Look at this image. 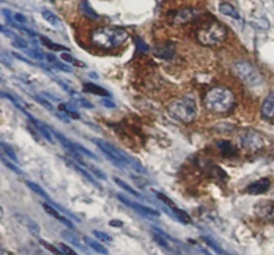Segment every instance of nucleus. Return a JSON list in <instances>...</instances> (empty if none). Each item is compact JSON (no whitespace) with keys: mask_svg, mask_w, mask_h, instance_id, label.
<instances>
[{"mask_svg":"<svg viewBox=\"0 0 274 255\" xmlns=\"http://www.w3.org/2000/svg\"><path fill=\"white\" fill-rule=\"evenodd\" d=\"M219 11H221L223 15H226V16H230V18L233 19H239V15L238 12H237L236 7L232 6L230 3H228V2H223V3L219 4Z\"/></svg>","mask_w":274,"mask_h":255,"instance_id":"25","label":"nucleus"},{"mask_svg":"<svg viewBox=\"0 0 274 255\" xmlns=\"http://www.w3.org/2000/svg\"><path fill=\"white\" fill-rule=\"evenodd\" d=\"M200 16V11L197 8L193 7H185L181 8L176 12V15L172 16V21L176 23V24H187V23H191L195 19Z\"/></svg>","mask_w":274,"mask_h":255,"instance_id":"9","label":"nucleus"},{"mask_svg":"<svg viewBox=\"0 0 274 255\" xmlns=\"http://www.w3.org/2000/svg\"><path fill=\"white\" fill-rule=\"evenodd\" d=\"M114 182H115V183L118 184V186H119L120 188H123L124 191H127V192H129V194L133 195V196H135V198H138V199H142V195L139 194V192H138L137 190H135V188L131 187L130 184H127L126 182L122 181L120 178H116L115 177V178H114Z\"/></svg>","mask_w":274,"mask_h":255,"instance_id":"27","label":"nucleus"},{"mask_svg":"<svg viewBox=\"0 0 274 255\" xmlns=\"http://www.w3.org/2000/svg\"><path fill=\"white\" fill-rule=\"evenodd\" d=\"M137 46H138V48L142 51V52H148V51H150V48H148L147 44H146V43H144L142 39H139V38L137 39Z\"/></svg>","mask_w":274,"mask_h":255,"instance_id":"43","label":"nucleus"},{"mask_svg":"<svg viewBox=\"0 0 274 255\" xmlns=\"http://www.w3.org/2000/svg\"><path fill=\"white\" fill-rule=\"evenodd\" d=\"M213 130L219 134H233V132L237 131V126L233 123H229V122H221V123H217L213 126Z\"/></svg>","mask_w":274,"mask_h":255,"instance_id":"22","label":"nucleus"},{"mask_svg":"<svg viewBox=\"0 0 274 255\" xmlns=\"http://www.w3.org/2000/svg\"><path fill=\"white\" fill-rule=\"evenodd\" d=\"M204 106L211 114H228L236 106V95L226 86L213 87L205 95Z\"/></svg>","mask_w":274,"mask_h":255,"instance_id":"3","label":"nucleus"},{"mask_svg":"<svg viewBox=\"0 0 274 255\" xmlns=\"http://www.w3.org/2000/svg\"><path fill=\"white\" fill-rule=\"evenodd\" d=\"M201 251H202V252H205V254H206V255H210V254H209L208 251H206V250H201Z\"/></svg>","mask_w":274,"mask_h":255,"instance_id":"47","label":"nucleus"},{"mask_svg":"<svg viewBox=\"0 0 274 255\" xmlns=\"http://www.w3.org/2000/svg\"><path fill=\"white\" fill-rule=\"evenodd\" d=\"M42 206H43V209L46 210V213L48 214L49 216H53V218L58 219L59 222L64 223L67 227H68V229H71V230H74V229H75L74 223H72V222H71V220L68 219V218H67V216L64 215V214H60L59 213L60 210H58L57 207H54V206L51 205V203H42Z\"/></svg>","mask_w":274,"mask_h":255,"instance_id":"13","label":"nucleus"},{"mask_svg":"<svg viewBox=\"0 0 274 255\" xmlns=\"http://www.w3.org/2000/svg\"><path fill=\"white\" fill-rule=\"evenodd\" d=\"M58 246H59L60 250H62V251H63L66 255H78L77 252H75L74 250H72V248L70 247V246L64 245V243H59V245H58Z\"/></svg>","mask_w":274,"mask_h":255,"instance_id":"42","label":"nucleus"},{"mask_svg":"<svg viewBox=\"0 0 274 255\" xmlns=\"http://www.w3.org/2000/svg\"><path fill=\"white\" fill-rule=\"evenodd\" d=\"M83 90L88 94H94L96 96H105V98H110V92L106 89H103L102 86H96L94 83H83Z\"/></svg>","mask_w":274,"mask_h":255,"instance_id":"18","label":"nucleus"},{"mask_svg":"<svg viewBox=\"0 0 274 255\" xmlns=\"http://www.w3.org/2000/svg\"><path fill=\"white\" fill-rule=\"evenodd\" d=\"M24 220L26 222H27V226H29V229H30V231H31L32 234L34 235H36V237H38L39 235V233H40V229H39V226L38 224H36V222H34V220H31V219H27V218H24Z\"/></svg>","mask_w":274,"mask_h":255,"instance_id":"40","label":"nucleus"},{"mask_svg":"<svg viewBox=\"0 0 274 255\" xmlns=\"http://www.w3.org/2000/svg\"><path fill=\"white\" fill-rule=\"evenodd\" d=\"M40 243H42L43 247H46L47 250L53 252L54 255H66L63 251H62V250H60L59 246H58V247H55V246L51 245V243H48V242H46V241H40Z\"/></svg>","mask_w":274,"mask_h":255,"instance_id":"35","label":"nucleus"},{"mask_svg":"<svg viewBox=\"0 0 274 255\" xmlns=\"http://www.w3.org/2000/svg\"><path fill=\"white\" fill-rule=\"evenodd\" d=\"M254 214L258 218L274 223V203L273 202H258L254 206Z\"/></svg>","mask_w":274,"mask_h":255,"instance_id":"10","label":"nucleus"},{"mask_svg":"<svg viewBox=\"0 0 274 255\" xmlns=\"http://www.w3.org/2000/svg\"><path fill=\"white\" fill-rule=\"evenodd\" d=\"M60 59L64 62V63H68V64H72V66H75V67H79V68H86L87 67V64L83 63V62L78 61L77 58H74L71 53H68V51H66L60 55Z\"/></svg>","mask_w":274,"mask_h":255,"instance_id":"26","label":"nucleus"},{"mask_svg":"<svg viewBox=\"0 0 274 255\" xmlns=\"http://www.w3.org/2000/svg\"><path fill=\"white\" fill-rule=\"evenodd\" d=\"M64 160H66V163L68 164L70 167H72L77 173H79L83 178H86L90 183L92 184V186H95L96 188H102V186L98 183V178L95 177L94 174H90L91 171H88L87 167H85L83 164H81L79 162H77V160H72V159H68V158H64Z\"/></svg>","mask_w":274,"mask_h":255,"instance_id":"11","label":"nucleus"},{"mask_svg":"<svg viewBox=\"0 0 274 255\" xmlns=\"http://www.w3.org/2000/svg\"><path fill=\"white\" fill-rule=\"evenodd\" d=\"M27 18H26L23 14H19V12H14L12 14V21H10V24H12V23H18V24L21 25H26L27 24Z\"/></svg>","mask_w":274,"mask_h":255,"instance_id":"37","label":"nucleus"},{"mask_svg":"<svg viewBox=\"0 0 274 255\" xmlns=\"http://www.w3.org/2000/svg\"><path fill=\"white\" fill-rule=\"evenodd\" d=\"M170 213H171L172 218H176L178 222H181L182 224H191L193 223V219H191V216L186 213V211H183V210L178 209V207H170Z\"/></svg>","mask_w":274,"mask_h":255,"instance_id":"17","label":"nucleus"},{"mask_svg":"<svg viewBox=\"0 0 274 255\" xmlns=\"http://www.w3.org/2000/svg\"><path fill=\"white\" fill-rule=\"evenodd\" d=\"M270 188V179L269 178H261L258 181H254L246 187L245 191L250 195H260L266 192Z\"/></svg>","mask_w":274,"mask_h":255,"instance_id":"12","label":"nucleus"},{"mask_svg":"<svg viewBox=\"0 0 274 255\" xmlns=\"http://www.w3.org/2000/svg\"><path fill=\"white\" fill-rule=\"evenodd\" d=\"M118 199H119L120 202L124 203V205L129 206V207H131V209L135 210L137 213H139L143 216H147V218H158V216L161 215L159 211H157V210L152 209V207H147V206L141 205V203L134 202V201H130V199L126 198V196H123V195L120 194L118 195Z\"/></svg>","mask_w":274,"mask_h":255,"instance_id":"8","label":"nucleus"},{"mask_svg":"<svg viewBox=\"0 0 274 255\" xmlns=\"http://www.w3.org/2000/svg\"><path fill=\"white\" fill-rule=\"evenodd\" d=\"M167 111L176 121L189 124L195 121V118H197V102L193 96H180L169 103Z\"/></svg>","mask_w":274,"mask_h":255,"instance_id":"4","label":"nucleus"},{"mask_svg":"<svg viewBox=\"0 0 274 255\" xmlns=\"http://www.w3.org/2000/svg\"><path fill=\"white\" fill-rule=\"evenodd\" d=\"M261 115L265 119H271L274 117V92L267 94L261 104Z\"/></svg>","mask_w":274,"mask_h":255,"instance_id":"16","label":"nucleus"},{"mask_svg":"<svg viewBox=\"0 0 274 255\" xmlns=\"http://www.w3.org/2000/svg\"><path fill=\"white\" fill-rule=\"evenodd\" d=\"M0 147H2V153H3V155L6 156V158H8V159H11L12 162H15V163H19V159L18 156H16V154H15V151L12 150V147L8 145H6L4 142L0 143Z\"/></svg>","mask_w":274,"mask_h":255,"instance_id":"29","label":"nucleus"},{"mask_svg":"<svg viewBox=\"0 0 274 255\" xmlns=\"http://www.w3.org/2000/svg\"><path fill=\"white\" fill-rule=\"evenodd\" d=\"M2 162H3L4 166L7 167V168H10L11 171H14L15 174H18V175H21V177H24V173H23V171H21L20 168H19V167L16 166V164L12 163V162H10V160H8V158L3 156V158H2Z\"/></svg>","mask_w":274,"mask_h":255,"instance_id":"34","label":"nucleus"},{"mask_svg":"<svg viewBox=\"0 0 274 255\" xmlns=\"http://www.w3.org/2000/svg\"><path fill=\"white\" fill-rule=\"evenodd\" d=\"M202 241H204L205 243H206V245H208L209 247L211 248V250H214V251L217 252L218 255H232V254H229L228 251H225V250H223V248H222L221 246L218 245L217 242L213 241V239H211V238H209V237H202Z\"/></svg>","mask_w":274,"mask_h":255,"instance_id":"28","label":"nucleus"},{"mask_svg":"<svg viewBox=\"0 0 274 255\" xmlns=\"http://www.w3.org/2000/svg\"><path fill=\"white\" fill-rule=\"evenodd\" d=\"M233 71L249 87H257V86H260L262 83L261 74L257 71L256 67H253V64H250L249 62H236L234 66H233Z\"/></svg>","mask_w":274,"mask_h":255,"instance_id":"6","label":"nucleus"},{"mask_svg":"<svg viewBox=\"0 0 274 255\" xmlns=\"http://www.w3.org/2000/svg\"><path fill=\"white\" fill-rule=\"evenodd\" d=\"M30 122H31L34 126H35V128L38 130L39 135H40V136H43V139H46L47 142L51 143V145H55V143H57V138H54V131L48 127V126H47V124L42 123V122L38 121V119H35V118H32Z\"/></svg>","mask_w":274,"mask_h":255,"instance_id":"14","label":"nucleus"},{"mask_svg":"<svg viewBox=\"0 0 274 255\" xmlns=\"http://www.w3.org/2000/svg\"><path fill=\"white\" fill-rule=\"evenodd\" d=\"M155 194H157V198H158L159 201H161V202L163 203V205L167 206L169 209H170V207H174V206H176V203L172 202L171 199L167 198V196H166V195L162 194V192H155Z\"/></svg>","mask_w":274,"mask_h":255,"instance_id":"39","label":"nucleus"},{"mask_svg":"<svg viewBox=\"0 0 274 255\" xmlns=\"http://www.w3.org/2000/svg\"><path fill=\"white\" fill-rule=\"evenodd\" d=\"M59 111L62 114H66L67 117L71 118V119H79V114L75 110H72L71 107H68L67 104H63V103H60L59 104Z\"/></svg>","mask_w":274,"mask_h":255,"instance_id":"33","label":"nucleus"},{"mask_svg":"<svg viewBox=\"0 0 274 255\" xmlns=\"http://www.w3.org/2000/svg\"><path fill=\"white\" fill-rule=\"evenodd\" d=\"M74 103L77 106L82 107V108H88V110L94 108V104H92L90 100H87L86 98H83V96H79L78 94L77 95H74Z\"/></svg>","mask_w":274,"mask_h":255,"instance_id":"32","label":"nucleus"},{"mask_svg":"<svg viewBox=\"0 0 274 255\" xmlns=\"http://www.w3.org/2000/svg\"><path fill=\"white\" fill-rule=\"evenodd\" d=\"M90 76H91V78H94V79H98V75L94 74V72H91V74H90Z\"/></svg>","mask_w":274,"mask_h":255,"instance_id":"46","label":"nucleus"},{"mask_svg":"<svg viewBox=\"0 0 274 255\" xmlns=\"http://www.w3.org/2000/svg\"><path fill=\"white\" fill-rule=\"evenodd\" d=\"M94 143L98 146V149L105 154V156L111 162L115 167H119L122 170H131L138 174H146V168L141 164L139 160H137L133 156L127 155L126 153L116 149L111 143L102 140V139H95Z\"/></svg>","mask_w":274,"mask_h":255,"instance_id":"2","label":"nucleus"},{"mask_svg":"<svg viewBox=\"0 0 274 255\" xmlns=\"http://www.w3.org/2000/svg\"><path fill=\"white\" fill-rule=\"evenodd\" d=\"M83 242L86 243V246H88V247L91 248V250H94L95 252H98V254H102V255H107L109 254V250L105 247V246H102L101 243H98V242H95L92 238L90 237H83Z\"/></svg>","mask_w":274,"mask_h":255,"instance_id":"23","label":"nucleus"},{"mask_svg":"<svg viewBox=\"0 0 274 255\" xmlns=\"http://www.w3.org/2000/svg\"><path fill=\"white\" fill-rule=\"evenodd\" d=\"M11 53H12V56H14L15 59L24 62V63H27V64H31V66H35V63L32 62V59H29V58H26L24 55H20V53H18V52H11Z\"/></svg>","mask_w":274,"mask_h":255,"instance_id":"41","label":"nucleus"},{"mask_svg":"<svg viewBox=\"0 0 274 255\" xmlns=\"http://www.w3.org/2000/svg\"><path fill=\"white\" fill-rule=\"evenodd\" d=\"M254 25H256L257 29H261V30H267L269 29V21H267V19L265 18H257L253 19V21H252Z\"/></svg>","mask_w":274,"mask_h":255,"instance_id":"38","label":"nucleus"},{"mask_svg":"<svg viewBox=\"0 0 274 255\" xmlns=\"http://www.w3.org/2000/svg\"><path fill=\"white\" fill-rule=\"evenodd\" d=\"M217 147L225 156H232L237 154L236 146L233 145L232 142H229V140H221V142H218Z\"/></svg>","mask_w":274,"mask_h":255,"instance_id":"21","label":"nucleus"},{"mask_svg":"<svg viewBox=\"0 0 274 255\" xmlns=\"http://www.w3.org/2000/svg\"><path fill=\"white\" fill-rule=\"evenodd\" d=\"M110 226H113V227H122L123 226V222H122V220H110Z\"/></svg>","mask_w":274,"mask_h":255,"instance_id":"45","label":"nucleus"},{"mask_svg":"<svg viewBox=\"0 0 274 255\" xmlns=\"http://www.w3.org/2000/svg\"><path fill=\"white\" fill-rule=\"evenodd\" d=\"M129 39V32L115 25H103L90 32V42L102 50L118 48Z\"/></svg>","mask_w":274,"mask_h":255,"instance_id":"1","label":"nucleus"},{"mask_svg":"<svg viewBox=\"0 0 274 255\" xmlns=\"http://www.w3.org/2000/svg\"><path fill=\"white\" fill-rule=\"evenodd\" d=\"M42 16L49 25H53L54 29H62V21H60V19L58 18L57 15L54 14L53 11L43 10Z\"/></svg>","mask_w":274,"mask_h":255,"instance_id":"20","label":"nucleus"},{"mask_svg":"<svg viewBox=\"0 0 274 255\" xmlns=\"http://www.w3.org/2000/svg\"><path fill=\"white\" fill-rule=\"evenodd\" d=\"M79 7H81L82 14L85 15L87 19H90V20H98L99 19V15L96 14V11H94V8L91 7V4L88 3L87 0H82Z\"/></svg>","mask_w":274,"mask_h":255,"instance_id":"19","label":"nucleus"},{"mask_svg":"<svg viewBox=\"0 0 274 255\" xmlns=\"http://www.w3.org/2000/svg\"><path fill=\"white\" fill-rule=\"evenodd\" d=\"M62 235H63V238H66L67 241L68 242H71V243H74L75 246H77L78 248H81V250H83V251H87V246H83L81 243V242H79V239H78L77 237H75V235H72L70 233V231H62Z\"/></svg>","mask_w":274,"mask_h":255,"instance_id":"31","label":"nucleus"},{"mask_svg":"<svg viewBox=\"0 0 274 255\" xmlns=\"http://www.w3.org/2000/svg\"><path fill=\"white\" fill-rule=\"evenodd\" d=\"M92 234L95 235V238H98L99 241L105 242V243H111V242H113V238L110 237L109 234H106V233H103V231L94 230V231H92Z\"/></svg>","mask_w":274,"mask_h":255,"instance_id":"36","label":"nucleus"},{"mask_svg":"<svg viewBox=\"0 0 274 255\" xmlns=\"http://www.w3.org/2000/svg\"><path fill=\"white\" fill-rule=\"evenodd\" d=\"M40 40H42L43 44H44V46L51 51H68L67 47L60 46V44H57V43L51 42V40H49L48 38H46V36H40Z\"/></svg>","mask_w":274,"mask_h":255,"instance_id":"30","label":"nucleus"},{"mask_svg":"<svg viewBox=\"0 0 274 255\" xmlns=\"http://www.w3.org/2000/svg\"><path fill=\"white\" fill-rule=\"evenodd\" d=\"M238 143L243 150L247 151H260L266 146L264 135L256 130H243L238 135Z\"/></svg>","mask_w":274,"mask_h":255,"instance_id":"7","label":"nucleus"},{"mask_svg":"<svg viewBox=\"0 0 274 255\" xmlns=\"http://www.w3.org/2000/svg\"><path fill=\"white\" fill-rule=\"evenodd\" d=\"M228 38V30L219 21H210L197 31L198 43L204 46H218Z\"/></svg>","mask_w":274,"mask_h":255,"instance_id":"5","label":"nucleus"},{"mask_svg":"<svg viewBox=\"0 0 274 255\" xmlns=\"http://www.w3.org/2000/svg\"><path fill=\"white\" fill-rule=\"evenodd\" d=\"M102 104L105 107H107V108H115V103H114L113 100L107 99V98L102 99Z\"/></svg>","mask_w":274,"mask_h":255,"instance_id":"44","label":"nucleus"},{"mask_svg":"<svg viewBox=\"0 0 274 255\" xmlns=\"http://www.w3.org/2000/svg\"><path fill=\"white\" fill-rule=\"evenodd\" d=\"M26 186H27V187H29L32 192H35L36 195L42 196V198L44 199V201H47L48 203H54V201H51V198L48 196V194H47V192L44 191V190H43V188L40 187L39 184L34 183V182H31V181H27L26 182Z\"/></svg>","mask_w":274,"mask_h":255,"instance_id":"24","label":"nucleus"},{"mask_svg":"<svg viewBox=\"0 0 274 255\" xmlns=\"http://www.w3.org/2000/svg\"><path fill=\"white\" fill-rule=\"evenodd\" d=\"M174 53H176V46L171 42L161 43L154 48V55L161 59H170L174 56Z\"/></svg>","mask_w":274,"mask_h":255,"instance_id":"15","label":"nucleus"}]
</instances>
